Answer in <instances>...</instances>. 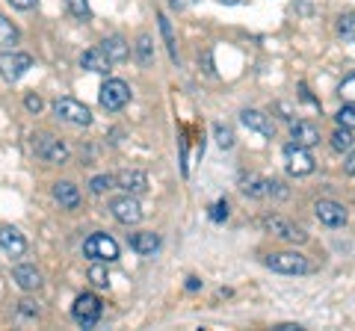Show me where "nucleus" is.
Returning <instances> with one entry per match:
<instances>
[{
	"label": "nucleus",
	"instance_id": "obj_14",
	"mask_svg": "<svg viewBox=\"0 0 355 331\" xmlns=\"http://www.w3.org/2000/svg\"><path fill=\"white\" fill-rule=\"evenodd\" d=\"M291 139H293V145L311 148L320 142V130H317V125H311V121L296 118V121H291Z\"/></svg>",
	"mask_w": 355,
	"mask_h": 331
},
{
	"label": "nucleus",
	"instance_id": "obj_40",
	"mask_svg": "<svg viewBox=\"0 0 355 331\" xmlns=\"http://www.w3.org/2000/svg\"><path fill=\"white\" fill-rule=\"evenodd\" d=\"M347 172L355 175V154H349V160H347Z\"/></svg>",
	"mask_w": 355,
	"mask_h": 331
},
{
	"label": "nucleus",
	"instance_id": "obj_35",
	"mask_svg": "<svg viewBox=\"0 0 355 331\" xmlns=\"http://www.w3.org/2000/svg\"><path fill=\"white\" fill-rule=\"evenodd\" d=\"M24 107L30 109V113H42V98L39 95H27L24 98Z\"/></svg>",
	"mask_w": 355,
	"mask_h": 331
},
{
	"label": "nucleus",
	"instance_id": "obj_30",
	"mask_svg": "<svg viewBox=\"0 0 355 331\" xmlns=\"http://www.w3.org/2000/svg\"><path fill=\"white\" fill-rule=\"evenodd\" d=\"M338 125L340 127H349V130H355V104H343L340 109H338Z\"/></svg>",
	"mask_w": 355,
	"mask_h": 331
},
{
	"label": "nucleus",
	"instance_id": "obj_24",
	"mask_svg": "<svg viewBox=\"0 0 355 331\" xmlns=\"http://www.w3.org/2000/svg\"><path fill=\"white\" fill-rule=\"evenodd\" d=\"M157 21H160V36L166 42V51H169L172 62H178V42H175V33H172V21L166 18V15H160Z\"/></svg>",
	"mask_w": 355,
	"mask_h": 331
},
{
	"label": "nucleus",
	"instance_id": "obj_27",
	"mask_svg": "<svg viewBox=\"0 0 355 331\" xmlns=\"http://www.w3.org/2000/svg\"><path fill=\"white\" fill-rule=\"evenodd\" d=\"M338 95L343 98V104H355V74L343 77L340 86H338Z\"/></svg>",
	"mask_w": 355,
	"mask_h": 331
},
{
	"label": "nucleus",
	"instance_id": "obj_33",
	"mask_svg": "<svg viewBox=\"0 0 355 331\" xmlns=\"http://www.w3.org/2000/svg\"><path fill=\"white\" fill-rule=\"evenodd\" d=\"M210 219H214V222H225V219H228V202H225V198L210 207Z\"/></svg>",
	"mask_w": 355,
	"mask_h": 331
},
{
	"label": "nucleus",
	"instance_id": "obj_19",
	"mask_svg": "<svg viewBox=\"0 0 355 331\" xmlns=\"http://www.w3.org/2000/svg\"><path fill=\"white\" fill-rule=\"evenodd\" d=\"M80 65H83V69H89V71H95V74H110V71H113V62L104 57L101 48L86 51L83 57H80Z\"/></svg>",
	"mask_w": 355,
	"mask_h": 331
},
{
	"label": "nucleus",
	"instance_id": "obj_7",
	"mask_svg": "<svg viewBox=\"0 0 355 331\" xmlns=\"http://www.w3.org/2000/svg\"><path fill=\"white\" fill-rule=\"evenodd\" d=\"M33 151H36V157H42L44 163H65L69 160V148H65L57 136H48V134L33 139Z\"/></svg>",
	"mask_w": 355,
	"mask_h": 331
},
{
	"label": "nucleus",
	"instance_id": "obj_29",
	"mask_svg": "<svg viewBox=\"0 0 355 331\" xmlns=\"http://www.w3.org/2000/svg\"><path fill=\"white\" fill-rule=\"evenodd\" d=\"M113 184H116L113 175H98V178L89 181V190H92L95 195H101V193H107V190H113Z\"/></svg>",
	"mask_w": 355,
	"mask_h": 331
},
{
	"label": "nucleus",
	"instance_id": "obj_6",
	"mask_svg": "<svg viewBox=\"0 0 355 331\" xmlns=\"http://www.w3.org/2000/svg\"><path fill=\"white\" fill-rule=\"evenodd\" d=\"M98 98H101V107L107 113H119V109H125L130 101V86L125 80H107Z\"/></svg>",
	"mask_w": 355,
	"mask_h": 331
},
{
	"label": "nucleus",
	"instance_id": "obj_38",
	"mask_svg": "<svg viewBox=\"0 0 355 331\" xmlns=\"http://www.w3.org/2000/svg\"><path fill=\"white\" fill-rule=\"evenodd\" d=\"M299 92H302V101H308V104H314V107H320V101H314V98H311V92H308V86L302 83L299 86Z\"/></svg>",
	"mask_w": 355,
	"mask_h": 331
},
{
	"label": "nucleus",
	"instance_id": "obj_15",
	"mask_svg": "<svg viewBox=\"0 0 355 331\" xmlns=\"http://www.w3.org/2000/svg\"><path fill=\"white\" fill-rule=\"evenodd\" d=\"M0 249H3L9 258H21L27 251V240L21 237L18 228L3 225V228H0Z\"/></svg>",
	"mask_w": 355,
	"mask_h": 331
},
{
	"label": "nucleus",
	"instance_id": "obj_5",
	"mask_svg": "<svg viewBox=\"0 0 355 331\" xmlns=\"http://www.w3.org/2000/svg\"><path fill=\"white\" fill-rule=\"evenodd\" d=\"M53 113H57V118L69 121V125H77V127H86L92 125V113H89V107L74 101V98H57L53 101Z\"/></svg>",
	"mask_w": 355,
	"mask_h": 331
},
{
	"label": "nucleus",
	"instance_id": "obj_9",
	"mask_svg": "<svg viewBox=\"0 0 355 331\" xmlns=\"http://www.w3.org/2000/svg\"><path fill=\"white\" fill-rule=\"evenodd\" d=\"M263 228L270 231V234H275V237H282V240H287V242H305L308 240V234L299 225H293L291 219H284V216H266L263 219Z\"/></svg>",
	"mask_w": 355,
	"mask_h": 331
},
{
	"label": "nucleus",
	"instance_id": "obj_17",
	"mask_svg": "<svg viewBox=\"0 0 355 331\" xmlns=\"http://www.w3.org/2000/svg\"><path fill=\"white\" fill-rule=\"evenodd\" d=\"M128 242H130V249L137 251V255H154V251L160 249V237L154 234V231H139V234H130Z\"/></svg>",
	"mask_w": 355,
	"mask_h": 331
},
{
	"label": "nucleus",
	"instance_id": "obj_31",
	"mask_svg": "<svg viewBox=\"0 0 355 331\" xmlns=\"http://www.w3.org/2000/svg\"><path fill=\"white\" fill-rule=\"evenodd\" d=\"M216 145L219 148H234V130L231 127H225V125H216Z\"/></svg>",
	"mask_w": 355,
	"mask_h": 331
},
{
	"label": "nucleus",
	"instance_id": "obj_39",
	"mask_svg": "<svg viewBox=\"0 0 355 331\" xmlns=\"http://www.w3.org/2000/svg\"><path fill=\"white\" fill-rule=\"evenodd\" d=\"M187 290H190V293L202 290V281H198V278H187Z\"/></svg>",
	"mask_w": 355,
	"mask_h": 331
},
{
	"label": "nucleus",
	"instance_id": "obj_18",
	"mask_svg": "<svg viewBox=\"0 0 355 331\" xmlns=\"http://www.w3.org/2000/svg\"><path fill=\"white\" fill-rule=\"evenodd\" d=\"M101 51H104V57L110 62H125L130 57V48H128V42L121 39V36H107L101 42Z\"/></svg>",
	"mask_w": 355,
	"mask_h": 331
},
{
	"label": "nucleus",
	"instance_id": "obj_41",
	"mask_svg": "<svg viewBox=\"0 0 355 331\" xmlns=\"http://www.w3.org/2000/svg\"><path fill=\"white\" fill-rule=\"evenodd\" d=\"M279 331H302V325H279Z\"/></svg>",
	"mask_w": 355,
	"mask_h": 331
},
{
	"label": "nucleus",
	"instance_id": "obj_10",
	"mask_svg": "<svg viewBox=\"0 0 355 331\" xmlns=\"http://www.w3.org/2000/svg\"><path fill=\"white\" fill-rule=\"evenodd\" d=\"M110 211H113L116 222H121V225H137L139 219H142V207H139V202H137L133 195L116 198V202L110 204Z\"/></svg>",
	"mask_w": 355,
	"mask_h": 331
},
{
	"label": "nucleus",
	"instance_id": "obj_22",
	"mask_svg": "<svg viewBox=\"0 0 355 331\" xmlns=\"http://www.w3.org/2000/svg\"><path fill=\"white\" fill-rule=\"evenodd\" d=\"M133 53H137L139 65H154V39L148 36V33H142V36L137 39V45H133Z\"/></svg>",
	"mask_w": 355,
	"mask_h": 331
},
{
	"label": "nucleus",
	"instance_id": "obj_23",
	"mask_svg": "<svg viewBox=\"0 0 355 331\" xmlns=\"http://www.w3.org/2000/svg\"><path fill=\"white\" fill-rule=\"evenodd\" d=\"M18 45V27L6 15H0V48H15Z\"/></svg>",
	"mask_w": 355,
	"mask_h": 331
},
{
	"label": "nucleus",
	"instance_id": "obj_32",
	"mask_svg": "<svg viewBox=\"0 0 355 331\" xmlns=\"http://www.w3.org/2000/svg\"><path fill=\"white\" fill-rule=\"evenodd\" d=\"M89 281H92L95 287H107L110 284V275L98 260H95V267H89Z\"/></svg>",
	"mask_w": 355,
	"mask_h": 331
},
{
	"label": "nucleus",
	"instance_id": "obj_11",
	"mask_svg": "<svg viewBox=\"0 0 355 331\" xmlns=\"http://www.w3.org/2000/svg\"><path fill=\"white\" fill-rule=\"evenodd\" d=\"M314 213H317V219H320V222H323L326 228H340V225H347V207L338 204V202H329V198H323V202L314 204Z\"/></svg>",
	"mask_w": 355,
	"mask_h": 331
},
{
	"label": "nucleus",
	"instance_id": "obj_8",
	"mask_svg": "<svg viewBox=\"0 0 355 331\" xmlns=\"http://www.w3.org/2000/svg\"><path fill=\"white\" fill-rule=\"evenodd\" d=\"M284 163H287V172L296 175V178H305V175L314 172V157L308 154V148L293 145V142L284 148Z\"/></svg>",
	"mask_w": 355,
	"mask_h": 331
},
{
	"label": "nucleus",
	"instance_id": "obj_12",
	"mask_svg": "<svg viewBox=\"0 0 355 331\" xmlns=\"http://www.w3.org/2000/svg\"><path fill=\"white\" fill-rule=\"evenodd\" d=\"M240 121L246 125L249 130H254V134H261V136H275V121H272V116H266V113H261V109H243L240 113Z\"/></svg>",
	"mask_w": 355,
	"mask_h": 331
},
{
	"label": "nucleus",
	"instance_id": "obj_34",
	"mask_svg": "<svg viewBox=\"0 0 355 331\" xmlns=\"http://www.w3.org/2000/svg\"><path fill=\"white\" fill-rule=\"evenodd\" d=\"M18 314L21 316H39V305L33 302V299H21L18 302Z\"/></svg>",
	"mask_w": 355,
	"mask_h": 331
},
{
	"label": "nucleus",
	"instance_id": "obj_20",
	"mask_svg": "<svg viewBox=\"0 0 355 331\" xmlns=\"http://www.w3.org/2000/svg\"><path fill=\"white\" fill-rule=\"evenodd\" d=\"M240 190H243V195H249V198H270L266 195L270 193V181L261 178V175H243Z\"/></svg>",
	"mask_w": 355,
	"mask_h": 331
},
{
	"label": "nucleus",
	"instance_id": "obj_36",
	"mask_svg": "<svg viewBox=\"0 0 355 331\" xmlns=\"http://www.w3.org/2000/svg\"><path fill=\"white\" fill-rule=\"evenodd\" d=\"M6 3H12L15 9H21V12H27V9L36 6V0H6Z\"/></svg>",
	"mask_w": 355,
	"mask_h": 331
},
{
	"label": "nucleus",
	"instance_id": "obj_1",
	"mask_svg": "<svg viewBox=\"0 0 355 331\" xmlns=\"http://www.w3.org/2000/svg\"><path fill=\"white\" fill-rule=\"evenodd\" d=\"M30 69H33V57H30V53H21L15 48L0 53V77H3L6 83H18Z\"/></svg>",
	"mask_w": 355,
	"mask_h": 331
},
{
	"label": "nucleus",
	"instance_id": "obj_4",
	"mask_svg": "<svg viewBox=\"0 0 355 331\" xmlns=\"http://www.w3.org/2000/svg\"><path fill=\"white\" fill-rule=\"evenodd\" d=\"M101 314H104V305H101V299H98L95 293H83V296H77V299H74L71 316L83 328H95L98 319H101Z\"/></svg>",
	"mask_w": 355,
	"mask_h": 331
},
{
	"label": "nucleus",
	"instance_id": "obj_3",
	"mask_svg": "<svg viewBox=\"0 0 355 331\" xmlns=\"http://www.w3.org/2000/svg\"><path fill=\"white\" fill-rule=\"evenodd\" d=\"M83 255L98 263H113L119 258V242L110 234H92L83 242Z\"/></svg>",
	"mask_w": 355,
	"mask_h": 331
},
{
	"label": "nucleus",
	"instance_id": "obj_42",
	"mask_svg": "<svg viewBox=\"0 0 355 331\" xmlns=\"http://www.w3.org/2000/svg\"><path fill=\"white\" fill-rule=\"evenodd\" d=\"M219 3H225V6H234V3H240V0H219Z\"/></svg>",
	"mask_w": 355,
	"mask_h": 331
},
{
	"label": "nucleus",
	"instance_id": "obj_13",
	"mask_svg": "<svg viewBox=\"0 0 355 331\" xmlns=\"http://www.w3.org/2000/svg\"><path fill=\"white\" fill-rule=\"evenodd\" d=\"M116 186L119 190H125L128 195H139L148 190V175L142 169H125L116 175Z\"/></svg>",
	"mask_w": 355,
	"mask_h": 331
},
{
	"label": "nucleus",
	"instance_id": "obj_28",
	"mask_svg": "<svg viewBox=\"0 0 355 331\" xmlns=\"http://www.w3.org/2000/svg\"><path fill=\"white\" fill-rule=\"evenodd\" d=\"M65 6H69V12H71L74 18H80V21L92 18V9H89L86 0H65Z\"/></svg>",
	"mask_w": 355,
	"mask_h": 331
},
{
	"label": "nucleus",
	"instance_id": "obj_37",
	"mask_svg": "<svg viewBox=\"0 0 355 331\" xmlns=\"http://www.w3.org/2000/svg\"><path fill=\"white\" fill-rule=\"evenodd\" d=\"M196 0H169V6L175 9V12H181V9H187V6H193Z\"/></svg>",
	"mask_w": 355,
	"mask_h": 331
},
{
	"label": "nucleus",
	"instance_id": "obj_25",
	"mask_svg": "<svg viewBox=\"0 0 355 331\" xmlns=\"http://www.w3.org/2000/svg\"><path fill=\"white\" fill-rule=\"evenodd\" d=\"M352 142H355L352 130L338 125V130H335V134H331V148H335V151H349V148H352Z\"/></svg>",
	"mask_w": 355,
	"mask_h": 331
},
{
	"label": "nucleus",
	"instance_id": "obj_21",
	"mask_svg": "<svg viewBox=\"0 0 355 331\" xmlns=\"http://www.w3.org/2000/svg\"><path fill=\"white\" fill-rule=\"evenodd\" d=\"M15 284L21 287V290H39L42 287V272L36 267H15Z\"/></svg>",
	"mask_w": 355,
	"mask_h": 331
},
{
	"label": "nucleus",
	"instance_id": "obj_26",
	"mask_svg": "<svg viewBox=\"0 0 355 331\" xmlns=\"http://www.w3.org/2000/svg\"><path fill=\"white\" fill-rule=\"evenodd\" d=\"M338 33L347 42H355V12H347L338 18Z\"/></svg>",
	"mask_w": 355,
	"mask_h": 331
},
{
	"label": "nucleus",
	"instance_id": "obj_2",
	"mask_svg": "<svg viewBox=\"0 0 355 331\" xmlns=\"http://www.w3.org/2000/svg\"><path fill=\"white\" fill-rule=\"evenodd\" d=\"M263 263L272 272H282V275H302L311 269V263L305 260V255H299V251H272V255L263 258Z\"/></svg>",
	"mask_w": 355,
	"mask_h": 331
},
{
	"label": "nucleus",
	"instance_id": "obj_16",
	"mask_svg": "<svg viewBox=\"0 0 355 331\" xmlns=\"http://www.w3.org/2000/svg\"><path fill=\"white\" fill-rule=\"evenodd\" d=\"M53 198H57L60 207H65V211H77V207H80V190H77L71 181L53 184Z\"/></svg>",
	"mask_w": 355,
	"mask_h": 331
}]
</instances>
